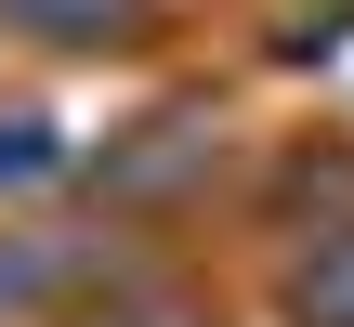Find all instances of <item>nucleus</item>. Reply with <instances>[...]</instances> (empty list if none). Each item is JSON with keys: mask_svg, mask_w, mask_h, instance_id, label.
Returning a JSON list of instances; mask_svg holds the SVG:
<instances>
[{"mask_svg": "<svg viewBox=\"0 0 354 327\" xmlns=\"http://www.w3.org/2000/svg\"><path fill=\"white\" fill-rule=\"evenodd\" d=\"M53 275H66V249H0V301H39Z\"/></svg>", "mask_w": 354, "mask_h": 327, "instance_id": "3", "label": "nucleus"}, {"mask_svg": "<svg viewBox=\"0 0 354 327\" xmlns=\"http://www.w3.org/2000/svg\"><path fill=\"white\" fill-rule=\"evenodd\" d=\"M0 26H26V39H118L131 0H0Z\"/></svg>", "mask_w": 354, "mask_h": 327, "instance_id": "2", "label": "nucleus"}, {"mask_svg": "<svg viewBox=\"0 0 354 327\" xmlns=\"http://www.w3.org/2000/svg\"><path fill=\"white\" fill-rule=\"evenodd\" d=\"M289 301H302L315 327H354V236H315V249H302V275H289Z\"/></svg>", "mask_w": 354, "mask_h": 327, "instance_id": "1", "label": "nucleus"}, {"mask_svg": "<svg viewBox=\"0 0 354 327\" xmlns=\"http://www.w3.org/2000/svg\"><path fill=\"white\" fill-rule=\"evenodd\" d=\"M105 327H184V315H105Z\"/></svg>", "mask_w": 354, "mask_h": 327, "instance_id": "4", "label": "nucleus"}]
</instances>
